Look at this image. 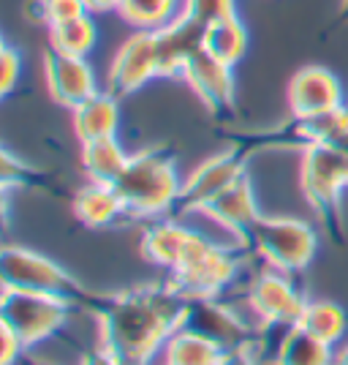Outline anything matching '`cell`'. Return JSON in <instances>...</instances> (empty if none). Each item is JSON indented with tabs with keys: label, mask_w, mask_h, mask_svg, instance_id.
Instances as JSON below:
<instances>
[{
	"label": "cell",
	"mask_w": 348,
	"mask_h": 365,
	"mask_svg": "<svg viewBox=\"0 0 348 365\" xmlns=\"http://www.w3.org/2000/svg\"><path fill=\"white\" fill-rule=\"evenodd\" d=\"M44 11H46V28L63 25V22H71V19L90 14L88 6H85V0H44Z\"/></svg>",
	"instance_id": "obj_28"
},
{
	"label": "cell",
	"mask_w": 348,
	"mask_h": 365,
	"mask_svg": "<svg viewBox=\"0 0 348 365\" xmlns=\"http://www.w3.org/2000/svg\"><path fill=\"white\" fill-rule=\"evenodd\" d=\"M248 251L280 273H302L318 251V235L302 218L261 215L248 232Z\"/></svg>",
	"instance_id": "obj_3"
},
{
	"label": "cell",
	"mask_w": 348,
	"mask_h": 365,
	"mask_svg": "<svg viewBox=\"0 0 348 365\" xmlns=\"http://www.w3.org/2000/svg\"><path fill=\"white\" fill-rule=\"evenodd\" d=\"M185 11V0H122V22H128L134 31L158 33L169 28Z\"/></svg>",
	"instance_id": "obj_24"
},
{
	"label": "cell",
	"mask_w": 348,
	"mask_h": 365,
	"mask_svg": "<svg viewBox=\"0 0 348 365\" xmlns=\"http://www.w3.org/2000/svg\"><path fill=\"white\" fill-rule=\"evenodd\" d=\"M120 96H115L112 91H98L90 96L88 101H82L79 107H74V134L76 139L85 142H95V139L117 137L120 131Z\"/></svg>",
	"instance_id": "obj_18"
},
{
	"label": "cell",
	"mask_w": 348,
	"mask_h": 365,
	"mask_svg": "<svg viewBox=\"0 0 348 365\" xmlns=\"http://www.w3.org/2000/svg\"><path fill=\"white\" fill-rule=\"evenodd\" d=\"M210 237L201 235L196 227L185 224V218L167 215V218H155L147 224L144 235H142V254L150 259L152 264L174 273Z\"/></svg>",
	"instance_id": "obj_12"
},
{
	"label": "cell",
	"mask_w": 348,
	"mask_h": 365,
	"mask_svg": "<svg viewBox=\"0 0 348 365\" xmlns=\"http://www.w3.org/2000/svg\"><path fill=\"white\" fill-rule=\"evenodd\" d=\"M25 16L36 22V25H46V11H44V0H28L25 3Z\"/></svg>",
	"instance_id": "obj_35"
},
{
	"label": "cell",
	"mask_w": 348,
	"mask_h": 365,
	"mask_svg": "<svg viewBox=\"0 0 348 365\" xmlns=\"http://www.w3.org/2000/svg\"><path fill=\"white\" fill-rule=\"evenodd\" d=\"M275 365H334V346L294 324L288 330H280Z\"/></svg>",
	"instance_id": "obj_20"
},
{
	"label": "cell",
	"mask_w": 348,
	"mask_h": 365,
	"mask_svg": "<svg viewBox=\"0 0 348 365\" xmlns=\"http://www.w3.org/2000/svg\"><path fill=\"white\" fill-rule=\"evenodd\" d=\"M25 354H28L25 344H22L6 324H3V365H19Z\"/></svg>",
	"instance_id": "obj_31"
},
{
	"label": "cell",
	"mask_w": 348,
	"mask_h": 365,
	"mask_svg": "<svg viewBox=\"0 0 348 365\" xmlns=\"http://www.w3.org/2000/svg\"><path fill=\"white\" fill-rule=\"evenodd\" d=\"M22 76V58L19 52L11 49V46H3L0 49V93L9 96L14 91V85Z\"/></svg>",
	"instance_id": "obj_30"
},
{
	"label": "cell",
	"mask_w": 348,
	"mask_h": 365,
	"mask_svg": "<svg viewBox=\"0 0 348 365\" xmlns=\"http://www.w3.org/2000/svg\"><path fill=\"white\" fill-rule=\"evenodd\" d=\"M182 79H188L199 101L215 115L234 107V66L212 58L204 46L188 58L182 68Z\"/></svg>",
	"instance_id": "obj_15"
},
{
	"label": "cell",
	"mask_w": 348,
	"mask_h": 365,
	"mask_svg": "<svg viewBox=\"0 0 348 365\" xmlns=\"http://www.w3.org/2000/svg\"><path fill=\"white\" fill-rule=\"evenodd\" d=\"M0 278H3V289L52 294L74 305H90L88 292L74 275L65 273V267H60L55 259L33 248L6 245L0 254Z\"/></svg>",
	"instance_id": "obj_4"
},
{
	"label": "cell",
	"mask_w": 348,
	"mask_h": 365,
	"mask_svg": "<svg viewBox=\"0 0 348 365\" xmlns=\"http://www.w3.org/2000/svg\"><path fill=\"white\" fill-rule=\"evenodd\" d=\"M300 182L307 205L321 215L337 210L348 188V155L334 145H310L302 150Z\"/></svg>",
	"instance_id": "obj_8"
},
{
	"label": "cell",
	"mask_w": 348,
	"mask_h": 365,
	"mask_svg": "<svg viewBox=\"0 0 348 365\" xmlns=\"http://www.w3.org/2000/svg\"><path fill=\"white\" fill-rule=\"evenodd\" d=\"M44 85L52 101L68 109L79 107L82 101H88L90 96L98 93L95 74L88 58L68 55L55 46H46L44 52Z\"/></svg>",
	"instance_id": "obj_13"
},
{
	"label": "cell",
	"mask_w": 348,
	"mask_h": 365,
	"mask_svg": "<svg viewBox=\"0 0 348 365\" xmlns=\"http://www.w3.org/2000/svg\"><path fill=\"white\" fill-rule=\"evenodd\" d=\"M243 270V251L207 240L182 267L169 273V284L185 297H223Z\"/></svg>",
	"instance_id": "obj_6"
},
{
	"label": "cell",
	"mask_w": 348,
	"mask_h": 365,
	"mask_svg": "<svg viewBox=\"0 0 348 365\" xmlns=\"http://www.w3.org/2000/svg\"><path fill=\"white\" fill-rule=\"evenodd\" d=\"M0 172H3V185H6V188H14V185L31 188L33 182L38 180V175L33 172V167L22 164V161H16L9 150L3 153V167H0Z\"/></svg>",
	"instance_id": "obj_29"
},
{
	"label": "cell",
	"mask_w": 348,
	"mask_h": 365,
	"mask_svg": "<svg viewBox=\"0 0 348 365\" xmlns=\"http://www.w3.org/2000/svg\"><path fill=\"white\" fill-rule=\"evenodd\" d=\"M185 300L169 281L164 287H139L90 300L101 327V346L115 351L125 365H152L182 324Z\"/></svg>",
	"instance_id": "obj_1"
},
{
	"label": "cell",
	"mask_w": 348,
	"mask_h": 365,
	"mask_svg": "<svg viewBox=\"0 0 348 365\" xmlns=\"http://www.w3.org/2000/svg\"><path fill=\"white\" fill-rule=\"evenodd\" d=\"M300 327L316 335L318 341L329 344V346H340L348 333V311L334 300H307L305 314L300 319Z\"/></svg>",
	"instance_id": "obj_23"
},
{
	"label": "cell",
	"mask_w": 348,
	"mask_h": 365,
	"mask_svg": "<svg viewBox=\"0 0 348 365\" xmlns=\"http://www.w3.org/2000/svg\"><path fill=\"white\" fill-rule=\"evenodd\" d=\"M223 357L226 351L210 338L188 327H177L161 351V365H221Z\"/></svg>",
	"instance_id": "obj_21"
},
{
	"label": "cell",
	"mask_w": 348,
	"mask_h": 365,
	"mask_svg": "<svg viewBox=\"0 0 348 365\" xmlns=\"http://www.w3.org/2000/svg\"><path fill=\"white\" fill-rule=\"evenodd\" d=\"M245 178V158L240 148H228V150L212 155L207 161H201L188 180H182V194L177 213L174 215H188L204 210L212 199H218L226 188Z\"/></svg>",
	"instance_id": "obj_10"
},
{
	"label": "cell",
	"mask_w": 348,
	"mask_h": 365,
	"mask_svg": "<svg viewBox=\"0 0 348 365\" xmlns=\"http://www.w3.org/2000/svg\"><path fill=\"white\" fill-rule=\"evenodd\" d=\"M288 109L294 118L321 115L346 104L343 82L324 66H305L288 82Z\"/></svg>",
	"instance_id": "obj_14"
},
{
	"label": "cell",
	"mask_w": 348,
	"mask_h": 365,
	"mask_svg": "<svg viewBox=\"0 0 348 365\" xmlns=\"http://www.w3.org/2000/svg\"><path fill=\"white\" fill-rule=\"evenodd\" d=\"M221 365H258L253 349H237V351H226L223 363Z\"/></svg>",
	"instance_id": "obj_33"
},
{
	"label": "cell",
	"mask_w": 348,
	"mask_h": 365,
	"mask_svg": "<svg viewBox=\"0 0 348 365\" xmlns=\"http://www.w3.org/2000/svg\"><path fill=\"white\" fill-rule=\"evenodd\" d=\"M332 145H334V148H340V150H343L348 155V131L340 139H337V142H332Z\"/></svg>",
	"instance_id": "obj_37"
},
{
	"label": "cell",
	"mask_w": 348,
	"mask_h": 365,
	"mask_svg": "<svg viewBox=\"0 0 348 365\" xmlns=\"http://www.w3.org/2000/svg\"><path fill=\"white\" fill-rule=\"evenodd\" d=\"M125 215L155 221L177 213L182 182L174 169V158L164 148H147L128 158V167L115 182Z\"/></svg>",
	"instance_id": "obj_2"
},
{
	"label": "cell",
	"mask_w": 348,
	"mask_h": 365,
	"mask_svg": "<svg viewBox=\"0 0 348 365\" xmlns=\"http://www.w3.org/2000/svg\"><path fill=\"white\" fill-rule=\"evenodd\" d=\"M343 14L348 16V0H343Z\"/></svg>",
	"instance_id": "obj_38"
},
{
	"label": "cell",
	"mask_w": 348,
	"mask_h": 365,
	"mask_svg": "<svg viewBox=\"0 0 348 365\" xmlns=\"http://www.w3.org/2000/svg\"><path fill=\"white\" fill-rule=\"evenodd\" d=\"M185 11L199 22L212 25L228 16H237V0H185Z\"/></svg>",
	"instance_id": "obj_27"
},
{
	"label": "cell",
	"mask_w": 348,
	"mask_h": 365,
	"mask_svg": "<svg viewBox=\"0 0 348 365\" xmlns=\"http://www.w3.org/2000/svg\"><path fill=\"white\" fill-rule=\"evenodd\" d=\"M204 31L207 25L196 16L182 11L169 28L158 31V61H161V76H182V68L188 58L204 46Z\"/></svg>",
	"instance_id": "obj_16"
},
{
	"label": "cell",
	"mask_w": 348,
	"mask_h": 365,
	"mask_svg": "<svg viewBox=\"0 0 348 365\" xmlns=\"http://www.w3.org/2000/svg\"><path fill=\"white\" fill-rule=\"evenodd\" d=\"M245 300L258 324L275 330L300 324L307 305L305 292H300V287L291 281V273H280L275 267H264L248 281Z\"/></svg>",
	"instance_id": "obj_7"
},
{
	"label": "cell",
	"mask_w": 348,
	"mask_h": 365,
	"mask_svg": "<svg viewBox=\"0 0 348 365\" xmlns=\"http://www.w3.org/2000/svg\"><path fill=\"white\" fill-rule=\"evenodd\" d=\"M161 76V61H158V33L134 31L131 38L117 49L112 58L109 74H106V91L115 96H131L142 91L150 79Z\"/></svg>",
	"instance_id": "obj_11"
},
{
	"label": "cell",
	"mask_w": 348,
	"mask_h": 365,
	"mask_svg": "<svg viewBox=\"0 0 348 365\" xmlns=\"http://www.w3.org/2000/svg\"><path fill=\"white\" fill-rule=\"evenodd\" d=\"M122 0H85L90 14H109V11H120Z\"/></svg>",
	"instance_id": "obj_34"
},
{
	"label": "cell",
	"mask_w": 348,
	"mask_h": 365,
	"mask_svg": "<svg viewBox=\"0 0 348 365\" xmlns=\"http://www.w3.org/2000/svg\"><path fill=\"white\" fill-rule=\"evenodd\" d=\"M71 311L74 303L52 294L3 289L0 297V324H6L28 351L60 333L71 319Z\"/></svg>",
	"instance_id": "obj_5"
},
{
	"label": "cell",
	"mask_w": 348,
	"mask_h": 365,
	"mask_svg": "<svg viewBox=\"0 0 348 365\" xmlns=\"http://www.w3.org/2000/svg\"><path fill=\"white\" fill-rule=\"evenodd\" d=\"M204 213L212 215L215 221H221L223 227L245 235V237H248L251 227L261 218L256 194H253V185L248 182V178H243L240 182H234V185L226 188L218 199H212L210 205L204 207Z\"/></svg>",
	"instance_id": "obj_19"
},
{
	"label": "cell",
	"mask_w": 348,
	"mask_h": 365,
	"mask_svg": "<svg viewBox=\"0 0 348 365\" xmlns=\"http://www.w3.org/2000/svg\"><path fill=\"white\" fill-rule=\"evenodd\" d=\"M204 49L210 52L212 58L237 66L248 52V28L243 25L240 14L212 22L204 31Z\"/></svg>",
	"instance_id": "obj_25"
},
{
	"label": "cell",
	"mask_w": 348,
	"mask_h": 365,
	"mask_svg": "<svg viewBox=\"0 0 348 365\" xmlns=\"http://www.w3.org/2000/svg\"><path fill=\"white\" fill-rule=\"evenodd\" d=\"M128 153L120 145L117 137L95 139V142H85L82 145V169L93 182H109L115 185L122 169L128 167Z\"/></svg>",
	"instance_id": "obj_22"
},
{
	"label": "cell",
	"mask_w": 348,
	"mask_h": 365,
	"mask_svg": "<svg viewBox=\"0 0 348 365\" xmlns=\"http://www.w3.org/2000/svg\"><path fill=\"white\" fill-rule=\"evenodd\" d=\"M79 365H125V363H122L115 351H109L106 346H101V344H98L95 349L85 351V357H82V363H79Z\"/></svg>",
	"instance_id": "obj_32"
},
{
	"label": "cell",
	"mask_w": 348,
	"mask_h": 365,
	"mask_svg": "<svg viewBox=\"0 0 348 365\" xmlns=\"http://www.w3.org/2000/svg\"><path fill=\"white\" fill-rule=\"evenodd\" d=\"M180 327L210 338L223 351L253 349V324L226 297H188Z\"/></svg>",
	"instance_id": "obj_9"
},
{
	"label": "cell",
	"mask_w": 348,
	"mask_h": 365,
	"mask_svg": "<svg viewBox=\"0 0 348 365\" xmlns=\"http://www.w3.org/2000/svg\"><path fill=\"white\" fill-rule=\"evenodd\" d=\"M334 365H348V341L334 346Z\"/></svg>",
	"instance_id": "obj_36"
},
{
	"label": "cell",
	"mask_w": 348,
	"mask_h": 365,
	"mask_svg": "<svg viewBox=\"0 0 348 365\" xmlns=\"http://www.w3.org/2000/svg\"><path fill=\"white\" fill-rule=\"evenodd\" d=\"M71 210H74L76 221L88 229H106L117 224L125 215L117 188L109 182L93 180H88L82 188H76L74 199H71Z\"/></svg>",
	"instance_id": "obj_17"
},
{
	"label": "cell",
	"mask_w": 348,
	"mask_h": 365,
	"mask_svg": "<svg viewBox=\"0 0 348 365\" xmlns=\"http://www.w3.org/2000/svg\"><path fill=\"white\" fill-rule=\"evenodd\" d=\"M46 31H49V46L68 52V55H79V58H88L98 44V28H95L93 14L63 22V25H52Z\"/></svg>",
	"instance_id": "obj_26"
}]
</instances>
